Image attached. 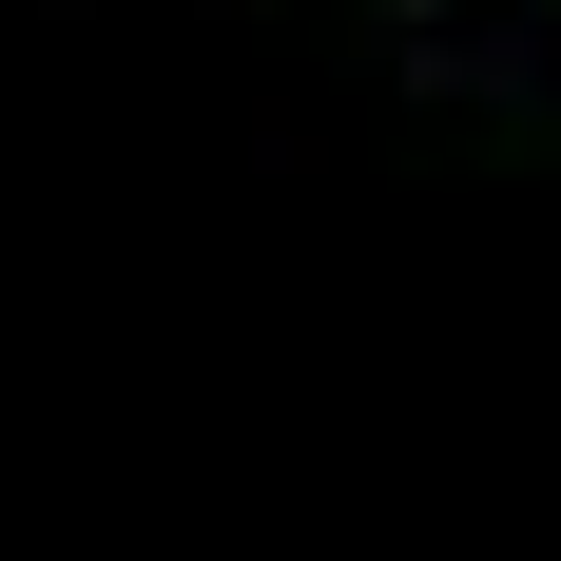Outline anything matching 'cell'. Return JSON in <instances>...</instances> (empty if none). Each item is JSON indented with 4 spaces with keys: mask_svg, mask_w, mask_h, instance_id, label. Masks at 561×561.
I'll return each mask as SVG.
<instances>
[{
    "mask_svg": "<svg viewBox=\"0 0 561 561\" xmlns=\"http://www.w3.org/2000/svg\"><path fill=\"white\" fill-rule=\"evenodd\" d=\"M272 20H310V39H330V0H272ZM368 20H426V39H484L504 0H368Z\"/></svg>",
    "mask_w": 561,
    "mask_h": 561,
    "instance_id": "cell-1",
    "label": "cell"
}]
</instances>
